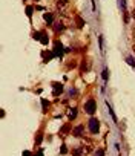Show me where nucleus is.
<instances>
[{"label":"nucleus","mask_w":135,"mask_h":156,"mask_svg":"<svg viewBox=\"0 0 135 156\" xmlns=\"http://www.w3.org/2000/svg\"><path fill=\"white\" fill-rule=\"evenodd\" d=\"M60 153H61V155H65V153H68V149H66V145H65V144H63V145L60 147Z\"/></svg>","instance_id":"13"},{"label":"nucleus","mask_w":135,"mask_h":156,"mask_svg":"<svg viewBox=\"0 0 135 156\" xmlns=\"http://www.w3.org/2000/svg\"><path fill=\"white\" fill-rule=\"evenodd\" d=\"M118 6H120L121 11H124L126 9V2H124V0H118Z\"/></svg>","instance_id":"9"},{"label":"nucleus","mask_w":135,"mask_h":156,"mask_svg":"<svg viewBox=\"0 0 135 156\" xmlns=\"http://www.w3.org/2000/svg\"><path fill=\"white\" fill-rule=\"evenodd\" d=\"M95 156H105V151H103V150H97L95 151Z\"/></svg>","instance_id":"16"},{"label":"nucleus","mask_w":135,"mask_h":156,"mask_svg":"<svg viewBox=\"0 0 135 156\" xmlns=\"http://www.w3.org/2000/svg\"><path fill=\"white\" fill-rule=\"evenodd\" d=\"M37 156H43V151H42V150H38V151H37Z\"/></svg>","instance_id":"19"},{"label":"nucleus","mask_w":135,"mask_h":156,"mask_svg":"<svg viewBox=\"0 0 135 156\" xmlns=\"http://www.w3.org/2000/svg\"><path fill=\"white\" fill-rule=\"evenodd\" d=\"M132 17H134V19H135V9H134V12H132Z\"/></svg>","instance_id":"21"},{"label":"nucleus","mask_w":135,"mask_h":156,"mask_svg":"<svg viewBox=\"0 0 135 156\" xmlns=\"http://www.w3.org/2000/svg\"><path fill=\"white\" fill-rule=\"evenodd\" d=\"M42 104H43V109L46 110V107H48V104H49V102H48L46 100H43V101H42Z\"/></svg>","instance_id":"18"},{"label":"nucleus","mask_w":135,"mask_h":156,"mask_svg":"<svg viewBox=\"0 0 135 156\" xmlns=\"http://www.w3.org/2000/svg\"><path fill=\"white\" fill-rule=\"evenodd\" d=\"M95 109H97V104L94 100H88L86 104H84V110H86L88 115H94L95 113Z\"/></svg>","instance_id":"2"},{"label":"nucleus","mask_w":135,"mask_h":156,"mask_svg":"<svg viewBox=\"0 0 135 156\" xmlns=\"http://www.w3.org/2000/svg\"><path fill=\"white\" fill-rule=\"evenodd\" d=\"M54 54L61 57L63 55V46L60 44V42H55V48H54Z\"/></svg>","instance_id":"3"},{"label":"nucleus","mask_w":135,"mask_h":156,"mask_svg":"<svg viewBox=\"0 0 135 156\" xmlns=\"http://www.w3.org/2000/svg\"><path fill=\"white\" fill-rule=\"evenodd\" d=\"M101 78H103V81L107 83V68L103 69V72H101Z\"/></svg>","instance_id":"8"},{"label":"nucleus","mask_w":135,"mask_h":156,"mask_svg":"<svg viewBox=\"0 0 135 156\" xmlns=\"http://www.w3.org/2000/svg\"><path fill=\"white\" fill-rule=\"evenodd\" d=\"M75 95H77V89H75V87H71V89H69V96H75Z\"/></svg>","instance_id":"11"},{"label":"nucleus","mask_w":135,"mask_h":156,"mask_svg":"<svg viewBox=\"0 0 135 156\" xmlns=\"http://www.w3.org/2000/svg\"><path fill=\"white\" fill-rule=\"evenodd\" d=\"M26 12H28V15L31 17V15H32V8H31V6H28V8H26Z\"/></svg>","instance_id":"17"},{"label":"nucleus","mask_w":135,"mask_h":156,"mask_svg":"<svg viewBox=\"0 0 135 156\" xmlns=\"http://www.w3.org/2000/svg\"><path fill=\"white\" fill-rule=\"evenodd\" d=\"M43 17H45V21H46V23H49V25H51L52 21H54V15L49 14V12H46V14H45Z\"/></svg>","instance_id":"7"},{"label":"nucleus","mask_w":135,"mask_h":156,"mask_svg":"<svg viewBox=\"0 0 135 156\" xmlns=\"http://www.w3.org/2000/svg\"><path fill=\"white\" fill-rule=\"evenodd\" d=\"M55 31H57V32H61V31H65V26H63V25H57Z\"/></svg>","instance_id":"12"},{"label":"nucleus","mask_w":135,"mask_h":156,"mask_svg":"<svg viewBox=\"0 0 135 156\" xmlns=\"http://www.w3.org/2000/svg\"><path fill=\"white\" fill-rule=\"evenodd\" d=\"M107 109H109V115H111V118L114 119V123H117V118H115V115H114V110L109 107V104H107Z\"/></svg>","instance_id":"10"},{"label":"nucleus","mask_w":135,"mask_h":156,"mask_svg":"<svg viewBox=\"0 0 135 156\" xmlns=\"http://www.w3.org/2000/svg\"><path fill=\"white\" fill-rule=\"evenodd\" d=\"M89 130H91V133H98V130H100V121H98L97 118H91L89 119Z\"/></svg>","instance_id":"1"},{"label":"nucleus","mask_w":135,"mask_h":156,"mask_svg":"<svg viewBox=\"0 0 135 156\" xmlns=\"http://www.w3.org/2000/svg\"><path fill=\"white\" fill-rule=\"evenodd\" d=\"M66 132H69V126H63V130H60V135L61 133H66Z\"/></svg>","instance_id":"15"},{"label":"nucleus","mask_w":135,"mask_h":156,"mask_svg":"<svg viewBox=\"0 0 135 156\" xmlns=\"http://www.w3.org/2000/svg\"><path fill=\"white\" fill-rule=\"evenodd\" d=\"M68 118H69V119H75V118H77V109H69V110H68Z\"/></svg>","instance_id":"5"},{"label":"nucleus","mask_w":135,"mask_h":156,"mask_svg":"<svg viewBox=\"0 0 135 156\" xmlns=\"http://www.w3.org/2000/svg\"><path fill=\"white\" fill-rule=\"evenodd\" d=\"M83 130H84L83 126H77V127L74 129V135H75V136H80V135L83 133Z\"/></svg>","instance_id":"6"},{"label":"nucleus","mask_w":135,"mask_h":156,"mask_svg":"<svg viewBox=\"0 0 135 156\" xmlns=\"http://www.w3.org/2000/svg\"><path fill=\"white\" fill-rule=\"evenodd\" d=\"M72 155H74V156H82V150H80V149H75V150L72 151Z\"/></svg>","instance_id":"14"},{"label":"nucleus","mask_w":135,"mask_h":156,"mask_svg":"<svg viewBox=\"0 0 135 156\" xmlns=\"http://www.w3.org/2000/svg\"><path fill=\"white\" fill-rule=\"evenodd\" d=\"M23 156H31V153L29 151H23Z\"/></svg>","instance_id":"20"},{"label":"nucleus","mask_w":135,"mask_h":156,"mask_svg":"<svg viewBox=\"0 0 135 156\" xmlns=\"http://www.w3.org/2000/svg\"><path fill=\"white\" fill-rule=\"evenodd\" d=\"M52 87L55 89V90H54V95H60V92H63V86L58 83H52Z\"/></svg>","instance_id":"4"}]
</instances>
